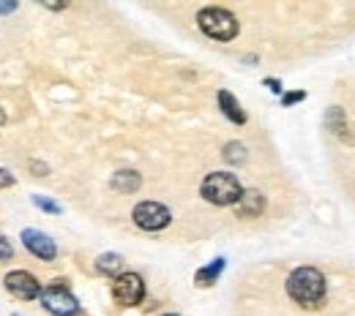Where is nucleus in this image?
<instances>
[{"label": "nucleus", "instance_id": "nucleus-1", "mask_svg": "<svg viewBox=\"0 0 355 316\" xmlns=\"http://www.w3.org/2000/svg\"><path fill=\"white\" fill-rule=\"evenodd\" d=\"M287 295L304 308H320L328 295L325 275L317 268H295L287 278Z\"/></svg>", "mask_w": 355, "mask_h": 316}, {"label": "nucleus", "instance_id": "nucleus-2", "mask_svg": "<svg viewBox=\"0 0 355 316\" xmlns=\"http://www.w3.org/2000/svg\"><path fill=\"white\" fill-rule=\"evenodd\" d=\"M197 25L208 39H216V41H232L238 36V30H241L238 19L227 8H216V6L202 8L197 14Z\"/></svg>", "mask_w": 355, "mask_h": 316}, {"label": "nucleus", "instance_id": "nucleus-3", "mask_svg": "<svg viewBox=\"0 0 355 316\" xmlns=\"http://www.w3.org/2000/svg\"><path fill=\"white\" fill-rule=\"evenodd\" d=\"M241 183L232 172H211L202 185H200V194L211 202V205H219V207H227V205H235L238 196H241Z\"/></svg>", "mask_w": 355, "mask_h": 316}, {"label": "nucleus", "instance_id": "nucleus-4", "mask_svg": "<svg viewBox=\"0 0 355 316\" xmlns=\"http://www.w3.org/2000/svg\"><path fill=\"white\" fill-rule=\"evenodd\" d=\"M39 300H42V306H44L46 311L55 316H74L77 311H80L77 297L66 289L63 281H55V284H49L46 289H42Z\"/></svg>", "mask_w": 355, "mask_h": 316}, {"label": "nucleus", "instance_id": "nucleus-5", "mask_svg": "<svg viewBox=\"0 0 355 316\" xmlns=\"http://www.w3.org/2000/svg\"><path fill=\"white\" fill-rule=\"evenodd\" d=\"M134 224L145 232H159L164 226H170L173 221V213L162 205V202H139L132 213Z\"/></svg>", "mask_w": 355, "mask_h": 316}, {"label": "nucleus", "instance_id": "nucleus-6", "mask_svg": "<svg viewBox=\"0 0 355 316\" xmlns=\"http://www.w3.org/2000/svg\"><path fill=\"white\" fill-rule=\"evenodd\" d=\"M112 295L121 306H139L142 297H145V281L137 275V272H121L115 275V284H112Z\"/></svg>", "mask_w": 355, "mask_h": 316}, {"label": "nucleus", "instance_id": "nucleus-7", "mask_svg": "<svg viewBox=\"0 0 355 316\" xmlns=\"http://www.w3.org/2000/svg\"><path fill=\"white\" fill-rule=\"evenodd\" d=\"M3 284H6V289H8L14 297H19V300H36V297L42 295V284H39V278L31 275L28 270L8 272Z\"/></svg>", "mask_w": 355, "mask_h": 316}, {"label": "nucleus", "instance_id": "nucleus-8", "mask_svg": "<svg viewBox=\"0 0 355 316\" xmlns=\"http://www.w3.org/2000/svg\"><path fill=\"white\" fill-rule=\"evenodd\" d=\"M22 243H25V248L33 254V257H39V259H44V262H52L55 257H58V245H55V240L42 232V229H25L22 232Z\"/></svg>", "mask_w": 355, "mask_h": 316}, {"label": "nucleus", "instance_id": "nucleus-9", "mask_svg": "<svg viewBox=\"0 0 355 316\" xmlns=\"http://www.w3.org/2000/svg\"><path fill=\"white\" fill-rule=\"evenodd\" d=\"M235 210L241 219H257L263 210H266V196L260 191H241L238 202H235Z\"/></svg>", "mask_w": 355, "mask_h": 316}, {"label": "nucleus", "instance_id": "nucleus-10", "mask_svg": "<svg viewBox=\"0 0 355 316\" xmlns=\"http://www.w3.org/2000/svg\"><path fill=\"white\" fill-rule=\"evenodd\" d=\"M219 106H222L224 118H227L230 123H235V126H243V123L249 120L246 112H243V106L238 104V98L230 91H219Z\"/></svg>", "mask_w": 355, "mask_h": 316}, {"label": "nucleus", "instance_id": "nucleus-11", "mask_svg": "<svg viewBox=\"0 0 355 316\" xmlns=\"http://www.w3.org/2000/svg\"><path fill=\"white\" fill-rule=\"evenodd\" d=\"M224 257H219V259H214L211 265H205V268H200V270L194 272V284L197 286H214L216 281H219V275L224 272Z\"/></svg>", "mask_w": 355, "mask_h": 316}, {"label": "nucleus", "instance_id": "nucleus-12", "mask_svg": "<svg viewBox=\"0 0 355 316\" xmlns=\"http://www.w3.org/2000/svg\"><path fill=\"white\" fill-rule=\"evenodd\" d=\"M139 185H142V178L134 169H123V172L112 175V188L121 191V194H134Z\"/></svg>", "mask_w": 355, "mask_h": 316}, {"label": "nucleus", "instance_id": "nucleus-13", "mask_svg": "<svg viewBox=\"0 0 355 316\" xmlns=\"http://www.w3.org/2000/svg\"><path fill=\"white\" fill-rule=\"evenodd\" d=\"M96 270L101 272V275H121L123 272V257H118V254H101L98 259H96Z\"/></svg>", "mask_w": 355, "mask_h": 316}, {"label": "nucleus", "instance_id": "nucleus-14", "mask_svg": "<svg viewBox=\"0 0 355 316\" xmlns=\"http://www.w3.org/2000/svg\"><path fill=\"white\" fill-rule=\"evenodd\" d=\"M325 123H328V129H334V134L336 136L350 139V134H347V123H345V115H342V109H339V106H331V112H328Z\"/></svg>", "mask_w": 355, "mask_h": 316}, {"label": "nucleus", "instance_id": "nucleus-15", "mask_svg": "<svg viewBox=\"0 0 355 316\" xmlns=\"http://www.w3.org/2000/svg\"><path fill=\"white\" fill-rule=\"evenodd\" d=\"M222 156L227 164H246V147L241 142H227Z\"/></svg>", "mask_w": 355, "mask_h": 316}, {"label": "nucleus", "instance_id": "nucleus-16", "mask_svg": "<svg viewBox=\"0 0 355 316\" xmlns=\"http://www.w3.org/2000/svg\"><path fill=\"white\" fill-rule=\"evenodd\" d=\"M33 205H36V207H42L44 213H52V216H55V213H60V205H58V202H52V199H46V196H39V194L33 196Z\"/></svg>", "mask_w": 355, "mask_h": 316}, {"label": "nucleus", "instance_id": "nucleus-17", "mask_svg": "<svg viewBox=\"0 0 355 316\" xmlns=\"http://www.w3.org/2000/svg\"><path fill=\"white\" fill-rule=\"evenodd\" d=\"M304 98H306V93L304 91H293V93H284V95H282V104H284V106H293V104H298V101H304Z\"/></svg>", "mask_w": 355, "mask_h": 316}, {"label": "nucleus", "instance_id": "nucleus-18", "mask_svg": "<svg viewBox=\"0 0 355 316\" xmlns=\"http://www.w3.org/2000/svg\"><path fill=\"white\" fill-rule=\"evenodd\" d=\"M11 257H14V248H11V243L0 234V262H8Z\"/></svg>", "mask_w": 355, "mask_h": 316}, {"label": "nucleus", "instance_id": "nucleus-19", "mask_svg": "<svg viewBox=\"0 0 355 316\" xmlns=\"http://www.w3.org/2000/svg\"><path fill=\"white\" fill-rule=\"evenodd\" d=\"M44 8H49V11H63V8H69V3L71 0H39Z\"/></svg>", "mask_w": 355, "mask_h": 316}, {"label": "nucleus", "instance_id": "nucleus-20", "mask_svg": "<svg viewBox=\"0 0 355 316\" xmlns=\"http://www.w3.org/2000/svg\"><path fill=\"white\" fill-rule=\"evenodd\" d=\"M17 6H19V0H0V17L17 11Z\"/></svg>", "mask_w": 355, "mask_h": 316}, {"label": "nucleus", "instance_id": "nucleus-21", "mask_svg": "<svg viewBox=\"0 0 355 316\" xmlns=\"http://www.w3.org/2000/svg\"><path fill=\"white\" fill-rule=\"evenodd\" d=\"M266 85H268V88H270L273 93H282V82H279V80H273V77H268Z\"/></svg>", "mask_w": 355, "mask_h": 316}, {"label": "nucleus", "instance_id": "nucleus-22", "mask_svg": "<svg viewBox=\"0 0 355 316\" xmlns=\"http://www.w3.org/2000/svg\"><path fill=\"white\" fill-rule=\"evenodd\" d=\"M0 185H14V178L6 169H0Z\"/></svg>", "mask_w": 355, "mask_h": 316}, {"label": "nucleus", "instance_id": "nucleus-23", "mask_svg": "<svg viewBox=\"0 0 355 316\" xmlns=\"http://www.w3.org/2000/svg\"><path fill=\"white\" fill-rule=\"evenodd\" d=\"M3 126H6V112L0 109V129H3Z\"/></svg>", "mask_w": 355, "mask_h": 316}, {"label": "nucleus", "instance_id": "nucleus-24", "mask_svg": "<svg viewBox=\"0 0 355 316\" xmlns=\"http://www.w3.org/2000/svg\"><path fill=\"white\" fill-rule=\"evenodd\" d=\"M167 316H175V314H167Z\"/></svg>", "mask_w": 355, "mask_h": 316}, {"label": "nucleus", "instance_id": "nucleus-25", "mask_svg": "<svg viewBox=\"0 0 355 316\" xmlns=\"http://www.w3.org/2000/svg\"><path fill=\"white\" fill-rule=\"evenodd\" d=\"M14 316H19V314H14Z\"/></svg>", "mask_w": 355, "mask_h": 316}]
</instances>
